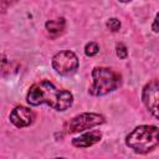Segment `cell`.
<instances>
[{
	"label": "cell",
	"instance_id": "1",
	"mask_svg": "<svg viewBox=\"0 0 159 159\" xmlns=\"http://www.w3.org/2000/svg\"><path fill=\"white\" fill-rule=\"evenodd\" d=\"M27 102L31 106L46 103L56 111H66L71 107L73 97L68 91L58 89L48 81H41L30 87Z\"/></svg>",
	"mask_w": 159,
	"mask_h": 159
},
{
	"label": "cell",
	"instance_id": "2",
	"mask_svg": "<svg viewBox=\"0 0 159 159\" xmlns=\"http://www.w3.org/2000/svg\"><path fill=\"white\" fill-rule=\"evenodd\" d=\"M125 143L137 153H148L159 144V128L154 125H139L127 135Z\"/></svg>",
	"mask_w": 159,
	"mask_h": 159
},
{
	"label": "cell",
	"instance_id": "3",
	"mask_svg": "<svg viewBox=\"0 0 159 159\" xmlns=\"http://www.w3.org/2000/svg\"><path fill=\"white\" fill-rule=\"evenodd\" d=\"M92 81L89 93L92 96H103L119 87L120 75L111 68L96 67L92 71Z\"/></svg>",
	"mask_w": 159,
	"mask_h": 159
},
{
	"label": "cell",
	"instance_id": "4",
	"mask_svg": "<svg viewBox=\"0 0 159 159\" xmlns=\"http://www.w3.org/2000/svg\"><path fill=\"white\" fill-rule=\"evenodd\" d=\"M104 122V117L97 113H82L75 118H72L67 124V132L77 133L96 125H99Z\"/></svg>",
	"mask_w": 159,
	"mask_h": 159
},
{
	"label": "cell",
	"instance_id": "5",
	"mask_svg": "<svg viewBox=\"0 0 159 159\" xmlns=\"http://www.w3.org/2000/svg\"><path fill=\"white\" fill-rule=\"evenodd\" d=\"M52 66L60 75H70L77 70L78 58L72 51H61L53 56Z\"/></svg>",
	"mask_w": 159,
	"mask_h": 159
},
{
	"label": "cell",
	"instance_id": "6",
	"mask_svg": "<svg viewBox=\"0 0 159 159\" xmlns=\"http://www.w3.org/2000/svg\"><path fill=\"white\" fill-rule=\"evenodd\" d=\"M143 102L149 112L159 119V80H153L144 87Z\"/></svg>",
	"mask_w": 159,
	"mask_h": 159
},
{
	"label": "cell",
	"instance_id": "7",
	"mask_svg": "<svg viewBox=\"0 0 159 159\" xmlns=\"http://www.w3.org/2000/svg\"><path fill=\"white\" fill-rule=\"evenodd\" d=\"M35 119V114L31 109L26 107H16L10 113V120L12 124H15L19 128L30 125Z\"/></svg>",
	"mask_w": 159,
	"mask_h": 159
},
{
	"label": "cell",
	"instance_id": "8",
	"mask_svg": "<svg viewBox=\"0 0 159 159\" xmlns=\"http://www.w3.org/2000/svg\"><path fill=\"white\" fill-rule=\"evenodd\" d=\"M101 137H102V133L99 130H93V132L86 133V134H83L81 137L73 138L72 139V144L75 147H78V148H87V147H91L94 143L99 142Z\"/></svg>",
	"mask_w": 159,
	"mask_h": 159
},
{
	"label": "cell",
	"instance_id": "9",
	"mask_svg": "<svg viewBox=\"0 0 159 159\" xmlns=\"http://www.w3.org/2000/svg\"><path fill=\"white\" fill-rule=\"evenodd\" d=\"M46 29L48 30L50 34L52 35H58L63 31L65 29V20L63 19H57V20H50L46 22Z\"/></svg>",
	"mask_w": 159,
	"mask_h": 159
},
{
	"label": "cell",
	"instance_id": "10",
	"mask_svg": "<svg viewBox=\"0 0 159 159\" xmlns=\"http://www.w3.org/2000/svg\"><path fill=\"white\" fill-rule=\"evenodd\" d=\"M98 50H99V47H98V45L96 42H89L84 47V52H86L87 56H94L98 52Z\"/></svg>",
	"mask_w": 159,
	"mask_h": 159
},
{
	"label": "cell",
	"instance_id": "11",
	"mask_svg": "<svg viewBox=\"0 0 159 159\" xmlns=\"http://www.w3.org/2000/svg\"><path fill=\"white\" fill-rule=\"evenodd\" d=\"M107 27H108L111 31L116 32V31H118V30L120 29V21L117 20V19H109V20L107 21Z\"/></svg>",
	"mask_w": 159,
	"mask_h": 159
},
{
	"label": "cell",
	"instance_id": "12",
	"mask_svg": "<svg viewBox=\"0 0 159 159\" xmlns=\"http://www.w3.org/2000/svg\"><path fill=\"white\" fill-rule=\"evenodd\" d=\"M117 55H118L119 58H125L127 57L128 51H127V47L123 43H118L117 45Z\"/></svg>",
	"mask_w": 159,
	"mask_h": 159
},
{
	"label": "cell",
	"instance_id": "13",
	"mask_svg": "<svg viewBox=\"0 0 159 159\" xmlns=\"http://www.w3.org/2000/svg\"><path fill=\"white\" fill-rule=\"evenodd\" d=\"M152 29L155 31V32H159V14L157 15V17H155V20H154V22H153V26H152Z\"/></svg>",
	"mask_w": 159,
	"mask_h": 159
},
{
	"label": "cell",
	"instance_id": "14",
	"mask_svg": "<svg viewBox=\"0 0 159 159\" xmlns=\"http://www.w3.org/2000/svg\"><path fill=\"white\" fill-rule=\"evenodd\" d=\"M119 1H122V2H128V1H130V0H119Z\"/></svg>",
	"mask_w": 159,
	"mask_h": 159
}]
</instances>
